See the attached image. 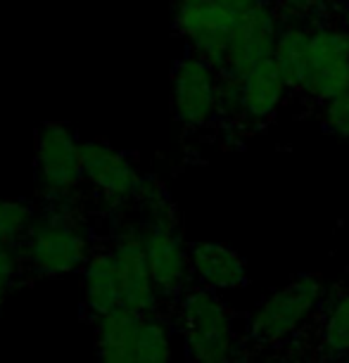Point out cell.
<instances>
[{"label": "cell", "mask_w": 349, "mask_h": 363, "mask_svg": "<svg viewBox=\"0 0 349 363\" xmlns=\"http://www.w3.org/2000/svg\"><path fill=\"white\" fill-rule=\"evenodd\" d=\"M233 81L238 91V116L250 124H266L273 119L290 91L273 57L259 62L245 77Z\"/></svg>", "instance_id": "12"}, {"label": "cell", "mask_w": 349, "mask_h": 363, "mask_svg": "<svg viewBox=\"0 0 349 363\" xmlns=\"http://www.w3.org/2000/svg\"><path fill=\"white\" fill-rule=\"evenodd\" d=\"M190 273L204 290L231 292L248 285V264L240 252L223 242H197L190 247Z\"/></svg>", "instance_id": "13"}, {"label": "cell", "mask_w": 349, "mask_h": 363, "mask_svg": "<svg viewBox=\"0 0 349 363\" xmlns=\"http://www.w3.org/2000/svg\"><path fill=\"white\" fill-rule=\"evenodd\" d=\"M171 15L176 33L186 38L190 52L221 72L240 17L221 0H174Z\"/></svg>", "instance_id": "5"}, {"label": "cell", "mask_w": 349, "mask_h": 363, "mask_svg": "<svg viewBox=\"0 0 349 363\" xmlns=\"http://www.w3.org/2000/svg\"><path fill=\"white\" fill-rule=\"evenodd\" d=\"M283 22H295L304 26L328 24L333 12L331 0H273Z\"/></svg>", "instance_id": "21"}, {"label": "cell", "mask_w": 349, "mask_h": 363, "mask_svg": "<svg viewBox=\"0 0 349 363\" xmlns=\"http://www.w3.org/2000/svg\"><path fill=\"white\" fill-rule=\"evenodd\" d=\"M81 273H84V280H81L84 301L93 318L121 309V285L112 250H95Z\"/></svg>", "instance_id": "15"}, {"label": "cell", "mask_w": 349, "mask_h": 363, "mask_svg": "<svg viewBox=\"0 0 349 363\" xmlns=\"http://www.w3.org/2000/svg\"><path fill=\"white\" fill-rule=\"evenodd\" d=\"M338 12H340V26H345V29L349 31V3L338 5Z\"/></svg>", "instance_id": "24"}, {"label": "cell", "mask_w": 349, "mask_h": 363, "mask_svg": "<svg viewBox=\"0 0 349 363\" xmlns=\"http://www.w3.org/2000/svg\"><path fill=\"white\" fill-rule=\"evenodd\" d=\"M112 255L119 273L121 285V306L131 309L140 316H155L160 304V292L155 287L153 273L148 266L145 242H143V228L126 225L114 235Z\"/></svg>", "instance_id": "10"}, {"label": "cell", "mask_w": 349, "mask_h": 363, "mask_svg": "<svg viewBox=\"0 0 349 363\" xmlns=\"http://www.w3.org/2000/svg\"><path fill=\"white\" fill-rule=\"evenodd\" d=\"M331 363H349V359H335V361H331Z\"/></svg>", "instance_id": "26"}, {"label": "cell", "mask_w": 349, "mask_h": 363, "mask_svg": "<svg viewBox=\"0 0 349 363\" xmlns=\"http://www.w3.org/2000/svg\"><path fill=\"white\" fill-rule=\"evenodd\" d=\"M181 337L190 363H236L238 340L233 313L216 292L193 287L181 294Z\"/></svg>", "instance_id": "2"}, {"label": "cell", "mask_w": 349, "mask_h": 363, "mask_svg": "<svg viewBox=\"0 0 349 363\" xmlns=\"http://www.w3.org/2000/svg\"><path fill=\"white\" fill-rule=\"evenodd\" d=\"M280 29H283V17L271 0H262L245 12L233 31L221 77L240 79L252 67L273 57Z\"/></svg>", "instance_id": "8"}, {"label": "cell", "mask_w": 349, "mask_h": 363, "mask_svg": "<svg viewBox=\"0 0 349 363\" xmlns=\"http://www.w3.org/2000/svg\"><path fill=\"white\" fill-rule=\"evenodd\" d=\"M135 204L140 207L145 225H164V223L176 225V207L169 197V190L157 178L145 176V186H143Z\"/></svg>", "instance_id": "20"}, {"label": "cell", "mask_w": 349, "mask_h": 363, "mask_svg": "<svg viewBox=\"0 0 349 363\" xmlns=\"http://www.w3.org/2000/svg\"><path fill=\"white\" fill-rule=\"evenodd\" d=\"M145 316L131 309H116L95 318V354L98 363H135L140 328Z\"/></svg>", "instance_id": "14"}, {"label": "cell", "mask_w": 349, "mask_h": 363, "mask_svg": "<svg viewBox=\"0 0 349 363\" xmlns=\"http://www.w3.org/2000/svg\"><path fill=\"white\" fill-rule=\"evenodd\" d=\"M221 72L207 60L188 52L174 65L171 74V109L181 126L200 131L218 116Z\"/></svg>", "instance_id": "6"}, {"label": "cell", "mask_w": 349, "mask_h": 363, "mask_svg": "<svg viewBox=\"0 0 349 363\" xmlns=\"http://www.w3.org/2000/svg\"><path fill=\"white\" fill-rule=\"evenodd\" d=\"M271 3H273V0H271Z\"/></svg>", "instance_id": "27"}, {"label": "cell", "mask_w": 349, "mask_h": 363, "mask_svg": "<svg viewBox=\"0 0 349 363\" xmlns=\"http://www.w3.org/2000/svg\"><path fill=\"white\" fill-rule=\"evenodd\" d=\"M5 297H8V290H3V287H0V306H3Z\"/></svg>", "instance_id": "25"}, {"label": "cell", "mask_w": 349, "mask_h": 363, "mask_svg": "<svg viewBox=\"0 0 349 363\" xmlns=\"http://www.w3.org/2000/svg\"><path fill=\"white\" fill-rule=\"evenodd\" d=\"M148 266L160 297H179L186 290L190 273V250L174 223L143 225Z\"/></svg>", "instance_id": "11"}, {"label": "cell", "mask_w": 349, "mask_h": 363, "mask_svg": "<svg viewBox=\"0 0 349 363\" xmlns=\"http://www.w3.org/2000/svg\"><path fill=\"white\" fill-rule=\"evenodd\" d=\"M36 223V211L26 200L0 197V250H17Z\"/></svg>", "instance_id": "17"}, {"label": "cell", "mask_w": 349, "mask_h": 363, "mask_svg": "<svg viewBox=\"0 0 349 363\" xmlns=\"http://www.w3.org/2000/svg\"><path fill=\"white\" fill-rule=\"evenodd\" d=\"M309 40L311 26L283 22L276 50H273V60L287 88L295 93H304L306 81H309Z\"/></svg>", "instance_id": "16"}, {"label": "cell", "mask_w": 349, "mask_h": 363, "mask_svg": "<svg viewBox=\"0 0 349 363\" xmlns=\"http://www.w3.org/2000/svg\"><path fill=\"white\" fill-rule=\"evenodd\" d=\"M84 181L112 207L135 202L145 186L135 162L105 140L84 143Z\"/></svg>", "instance_id": "9"}, {"label": "cell", "mask_w": 349, "mask_h": 363, "mask_svg": "<svg viewBox=\"0 0 349 363\" xmlns=\"http://www.w3.org/2000/svg\"><path fill=\"white\" fill-rule=\"evenodd\" d=\"M22 252L17 250H0V287L10 290L19 278V269H22Z\"/></svg>", "instance_id": "22"}, {"label": "cell", "mask_w": 349, "mask_h": 363, "mask_svg": "<svg viewBox=\"0 0 349 363\" xmlns=\"http://www.w3.org/2000/svg\"><path fill=\"white\" fill-rule=\"evenodd\" d=\"M36 176L45 202L77 197L84 181V143L72 128L48 121L36 135Z\"/></svg>", "instance_id": "4"}, {"label": "cell", "mask_w": 349, "mask_h": 363, "mask_svg": "<svg viewBox=\"0 0 349 363\" xmlns=\"http://www.w3.org/2000/svg\"><path fill=\"white\" fill-rule=\"evenodd\" d=\"M323 297V283L316 273H302L273 290L250 316V340L262 347H276L302 328Z\"/></svg>", "instance_id": "3"}, {"label": "cell", "mask_w": 349, "mask_h": 363, "mask_svg": "<svg viewBox=\"0 0 349 363\" xmlns=\"http://www.w3.org/2000/svg\"><path fill=\"white\" fill-rule=\"evenodd\" d=\"M93 240L86 223L77 214V197L62 202H45L43 216L22 242V259L40 276H70L84 271L93 257Z\"/></svg>", "instance_id": "1"}, {"label": "cell", "mask_w": 349, "mask_h": 363, "mask_svg": "<svg viewBox=\"0 0 349 363\" xmlns=\"http://www.w3.org/2000/svg\"><path fill=\"white\" fill-rule=\"evenodd\" d=\"M321 345L328 354L349 356V287L331 301L321 325Z\"/></svg>", "instance_id": "18"}, {"label": "cell", "mask_w": 349, "mask_h": 363, "mask_svg": "<svg viewBox=\"0 0 349 363\" xmlns=\"http://www.w3.org/2000/svg\"><path fill=\"white\" fill-rule=\"evenodd\" d=\"M345 93H349V31L331 22L311 26L304 95L326 105Z\"/></svg>", "instance_id": "7"}, {"label": "cell", "mask_w": 349, "mask_h": 363, "mask_svg": "<svg viewBox=\"0 0 349 363\" xmlns=\"http://www.w3.org/2000/svg\"><path fill=\"white\" fill-rule=\"evenodd\" d=\"M171 361H174V345H171L169 328L157 316H145L140 328L135 363H171Z\"/></svg>", "instance_id": "19"}, {"label": "cell", "mask_w": 349, "mask_h": 363, "mask_svg": "<svg viewBox=\"0 0 349 363\" xmlns=\"http://www.w3.org/2000/svg\"><path fill=\"white\" fill-rule=\"evenodd\" d=\"M221 3H223L228 10L236 12L238 17H243L245 12L252 10V8H255V5H259V3H262V0H221Z\"/></svg>", "instance_id": "23"}]
</instances>
